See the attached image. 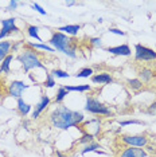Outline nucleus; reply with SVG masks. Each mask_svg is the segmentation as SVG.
<instances>
[{
    "label": "nucleus",
    "mask_w": 156,
    "mask_h": 157,
    "mask_svg": "<svg viewBox=\"0 0 156 157\" xmlns=\"http://www.w3.org/2000/svg\"><path fill=\"white\" fill-rule=\"evenodd\" d=\"M49 118H50V122L54 128L61 130H67L84 122L85 116L84 113L77 112V110H70L66 106H57L50 113Z\"/></svg>",
    "instance_id": "obj_1"
},
{
    "label": "nucleus",
    "mask_w": 156,
    "mask_h": 157,
    "mask_svg": "<svg viewBox=\"0 0 156 157\" xmlns=\"http://www.w3.org/2000/svg\"><path fill=\"white\" fill-rule=\"evenodd\" d=\"M50 44L53 46L54 50H58V51L63 52L70 58H76L77 56V43L69 35L62 34L59 31H54L50 39Z\"/></svg>",
    "instance_id": "obj_2"
},
{
    "label": "nucleus",
    "mask_w": 156,
    "mask_h": 157,
    "mask_svg": "<svg viewBox=\"0 0 156 157\" xmlns=\"http://www.w3.org/2000/svg\"><path fill=\"white\" fill-rule=\"evenodd\" d=\"M18 60L22 63V67H23V71L24 73H28L30 70L33 69H43L46 70L45 65L42 63V60L39 59L38 54L31 48H26L22 51V54L18 56Z\"/></svg>",
    "instance_id": "obj_3"
},
{
    "label": "nucleus",
    "mask_w": 156,
    "mask_h": 157,
    "mask_svg": "<svg viewBox=\"0 0 156 157\" xmlns=\"http://www.w3.org/2000/svg\"><path fill=\"white\" fill-rule=\"evenodd\" d=\"M85 110L92 113V114H98V116H105V117L112 116V110L109 109L106 105H104L102 102H100L98 99H96L93 97L86 98V102H85Z\"/></svg>",
    "instance_id": "obj_4"
},
{
    "label": "nucleus",
    "mask_w": 156,
    "mask_h": 157,
    "mask_svg": "<svg viewBox=\"0 0 156 157\" xmlns=\"http://www.w3.org/2000/svg\"><path fill=\"white\" fill-rule=\"evenodd\" d=\"M135 58L140 62H151L156 60V51L150 47H145L143 44L135 46Z\"/></svg>",
    "instance_id": "obj_5"
},
{
    "label": "nucleus",
    "mask_w": 156,
    "mask_h": 157,
    "mask_svg": "<svg viewBox=\"0 0 156 157\" xmlns=\"http://www.w3.org/2000/svg\"><path fill=\"white\" fill-rule=\"evenodd\" d=\"M121 141L128 146L133 148H144L148 144V137L144 134H135V136H121Z\"/></svg>",
    "instance_id": "obj_6"
},
{
    "label": "nucleus",
    "mask_w": 156,
    "mask_h": 157,
    "mask_svg": "<svg viewBox=\"0 0 156 157\" xmlns=\"http://www.w3.org/2000/svg\"><path fill=\"white\" fill-rule=\"evenodd\" d=\"M19 28L16 27V19L15 17H10V19L2 20V28H0V40L3 38L8 36L11 33H18Z\"/></svg>",
    "instance_id": "obj_7"
},
{
    "label": "nucleus",
    "mask_w": 156,
    "mask_h": 157,
    "mask_svg": "<svg viewBox=\"0 0 156 157\" xmlns=\"http://www.w3.org/2000/svg\"><path fill=\"white\" fill-rule=\"evenodd\" d=\"M30 87L28 85H26L23 81H12L11 83L8 85V95L10 97H14V98H20L22 94L24 93V90Z\"/></svg>",
    "instance_id": "obj_8"
},
{
    "label": "nucleus",
    "mask_w": 156,
    "mask_h": 157,
    "mask_svg": "<svg viewBox=\"0 0 156 157\" xmlns=\"http://www.w3.org/2000/svg\"><path fill=\"white\" fill-rule=\"evenodd\" d=\"M50 97L49 95H42V98H41V101H39L37 105H35V109H34V112H33V118L34 120H37L39 116L42 114V112L47 108L49 105H50Z\"/></svg>",
    "instance_id": "obj_9"
},
{
    "label": "nucleus",
    "mask_w": 156,
    "mask_h": 157,
    "mask_svg": "<svg viewBox=\"0 0 156 157\" xmlns=\"http://www.w3.org/2000/svg\"><path fill=\"white\" fill-rule=\"evenodd\" d=\"M84 128H85L84 133H89L93 136V137H96V136H98L101 132V122L98 120H92L89 122L85 124Z\"/></svg>",
    "instance_id": "obj_10"
},
{
    "label": "nucleus",
    "mask_w": 156,
    "mask_h": 157,
    "mask_svg": "<svg viewBox=\"0 0 156 157\" xmlns=\"http://www.w3.org/2000/svg\"><path fill=\"white\" fill-rule=\"evenodd\" d=\"M147 152L141 148H133V146H128L120 153V157H147Z\"/></svg>",
    "instance_id": "obj_11"
},
{
    "label": "nucleus",
    "mask_w": 156,
    "mask_h": 157,
    "mask_svg": "<svg viewBox=\"0 0 156 157\" xmlns=\"http://www.w3.org/2000/svg\"><path fill=\"white\" fill-rule=\"evenodd\" d=\"M106 51L111 52L113 55H121V56H129L132 54L131 47L128 44H120V46H116V47H108Z\"/></svg>",
    "instance_id": "obj_12"
},
{
    "label": "nucleus",
    "mask_w": 156,
    "mask_h": 157,
    "mask_svg": "<svg viewBox=\"0 0 156 157\" xmlns=\"http://www.w3.org/2000/svg\"><path fill=\"white\" fill-rule=\"evenodd\" d=\"M90 78H92V82H93V83H100V85H109L113 82L112 75L108 73L94 74V75H92Z\"/></svg>",
    "instance_id": "obj_13"
},
{
    "label": "nucleus",
    "mask_w": 156,
    "mask_h": 157,
    "mask_svg": "<svg viewBox=\"0 0 156 157\" xmlns=\"http://www.w3.org/2000/svg\"><path fill=\"white\" fill-rule=\"evenodd\" d=\"M80 30H81V26H80V24H67V26L59 27L57 31H59V33H62V34H66V35H72V36H76Z\"/></svg>",
    "instance_id": "obj_14"
},
{
    "label": "nucleus",
    "mask_w": 156,
    "mask_h": 157,
    "mask_svg": "<svg viewBox=\"0 0 156 157\" xmlns=\"http://www.w3.org/2000/svg\"><path fill=\"white\" fill-rule=\"evenodd\" d=\"M12 48V43L8 40H3L0 42V62H3V59L7 55H10V51Z\"/></svg>",
    "instance_id": "obj_15"
},
{
    "label": "nucleus",
    "mask_w": 156,
    "mask_h": 157,
    "mask_svg": "<svg viewBox=\"0 0 156 157\" xmlns=\"http://www.w3.org/2000/svg\"><path fill=\"white\" fill-rule=\"evenodd\" d=\"M101 145L97 144V142L92 141L89 144H86L82 148V151H81V155H86V153H90V152H96V153H101Z\"/></svg>",
    "instance_id": "obj_16"
},
{
    "label": "nucleus",
    "mask_w": 156,
    "mask_h": 157,
    "mask_svg": "<svg viewBox=\"0 0 156 157\" xmlns=\"http://www.w3.org/2000/svg\"><path fill=\"white\" fill-rule=\"evenodd\" d=\"M31 110V105L27 103L24 99L18 98V112H19L20 116H27Z\"/></svg>",
    "instance_id": "obj_17"
},
{
    "label": "nucleus",
    "mask_w": 156,
    "mask_h": 157,
    "mask_svg": "<svg viewBox=\"0 0 156 157\" xmlns=\"http://www.w3.org/2000/svg\"><path fill=\"white\" fill-rule=\"evenodd\" d=\"M152 78H154V71H152L151 69H148V67H144V69L140 70L139 79L143 82V83H147V82H150Z\"/></svg>",
    "instance_id": "obj_18"
},
{
    "label": "nucleus",
    "mask_w": 156,
    "mask_h": 157,
    "mask_svg": "<svg viewBox=\"0 0 156 157\" xmlns=\"http://www.w3.org/2000/svg\"><path fill=\"white\" fill-rule=\"evenodd\" d=\"M12 58L14 56L10 54V55H7L6 58L3 59L2 65H0V74H10V71H11L10 65H11V62H12Z\"/></svg>",
    "instance_id": "obj_19"
},
{
    "label": "nucleus",
    "mask_w": 156,
    "mask_h": 157,
    "mask_svg": "<svg viewBox=\"0 0 156 157\" xmlns=\"http://www.w3.org/2000/svg\"><path fill=\"white\" fill-rule=\"evenodd\" d=\"M65 89L67 91H80V93H84V91L92 90V86H90V85H77V86H65Z\"/></svg>",
    "instance_id": "obj_20"
},
{
    "label": "nucleus",
    "mask_w": 156,
    "mask_h": 157,
    "mask_svg": "<svg viewBox=\"0 0 156 157\" xmlns=\"http://www.w3.org/2000/svg\"><path fill=\"white\" fill-rule=\"evenodd\" d=\"M27 46L28 47L37 48V50H43V51H47V52H54V48L47 44H43V43H33V42H28Z\"/></svg>",
    "instance_id": "obj_21"
},
{
    "label": "nucleus",
    "mask_w": 156,
    "mask_h": 157,
    "mask_svg": "<svg viewBox=\"0 0 156 157\" xmlns=\"http://www.w3.org/2000/svg\"><path fill=\"white\" fill-rule=\"evenodd\" d=\"M69 94V91L65 89V86H59V89H58V91H57V95H55V103H61L63 99L66 98V95Z\"/></svg>",
    "instance_id": "obj_22"
},
{
    "label": "nucleus",
    "mask_w": 156,
    "mask_h": 157,
    "mask_svg": "<svg viewBox=\"0 0 156 157\" xmlns=\"http://www.w3.org/2000/svg\"><path fill=\"white\" fill-rule=\"evenodd\" d=\"M39 28L37 26H28L27 27V34H28V36H31V38H34V39H37L38 42H42V38L39 36Z\"/></svg>",
    "instance_id": "obj_23"
},
{
    "label": "nucleus",
    "mask_w": 156,
    "mask_h": 157,
    "mask_svg": "<svg viewBox=\"0 0 156 157\" xmlns=\"http://www.w3.org/2000/svg\"><path fill=\"white\" fill-rule=\"evenodd\" d=\"M128 86L132 89V90H140L143 87V82H141L139 78H133V79H128Z\"/></svg>",
    "instance_id": "obj_24"
},
{
    "label": "nucleus",
    "mask_w": 156,
    "mask_h": 157,
    "mask_svg": "<svg viewBox=\"0 0 156 157\" xmlns=\"http://www.w3.org/2000/svg\"><path fill=\"white\" fill-rule=\"evenodd\" d=\"M92 75H93V69H90V67H85V69L80 70L76 74V78H89Z\"/></svg>",
    "instance_id": "obj_25"
},
{
    "label": "nucleus",
    "mask_w": 156,
    "mask_h": 157,
    "mask_svg": "<svg viewBox=\"0 0 156 157\" xmlns=\"http://www.w3.org/2000/svg\"><path fill=\"white\" fill-rule=\"evenodd\" d=\"M93 136L89 134V133H82V136H81V138L78 140V144H89V142L93 141Z\"/></svg>",
    "instance_id": "obj_26"
},
{
    "label": "nucleus",
    "mask_w": 156,
    "mask_h": 157,
    "mask_svg": "<svg viewBox=\"0 0 156 157\" xmlns=\"http://www.w3.org/2000/svg\"><path fill=\"white\" fill-rule=\"evenodd\" d=\"M43 85H45L46 87H49V89L54 87V85H55L54 77H53L51 74H46V79H45V82H43Z\"/></svg>",
    "instance_id": "obj_27"
},
{
    "label": "nucleus",
    "mask_w": 156,
    "mask_h": 157,
    "mask_svg": "<svg viewBox=\"0 0 156 157\" xmlns=\"http://www.w3.org/2000/svg\"><path fill=\"white\" fill-rule=\"evenodd\" d=\"M51 75H53V77H57V78H69V77H70L69 74L66 73V71H63V70H59V69H55V70H53Z\"/></svg>",
    "instance_id": "obj_28"
},
{
    "label": "nucleus",
    "mask_w": 156,
    "mask_h": 157,
    "mask_svg": "<svg viewBox=\"0 0 156 157\" xmlns=\"http://www.w3.org/2000/svg\"><path fill=\"white\" fill-rule=\"evenodd\" d=\"M128 125H144V122L139 120H128V121H121L120 122V126H128Z\"/></svg>",
    "instance_id": "obj_29"
},
{
    "label": "nucleus",
    "mask_w": 156,
    "mask_h": 157,
    "mask_svg": "<svg viewBox=\"0 0 156 157\" xmlns=\"http://www.w3.org/2000/svg\"><path fill=\"white\" fill-rule=\"evenodd\" d=\"M31 7H33V10H35V11H37V12L41 13V15H43V16L47 15V12H46L45 10H43L41 6L38 4V3H33V4H31Z\"/></svg>",
    "instance_id": "obj_30"
},
{
    "label": "nucleus",
    "mask_w": 156,
    "mask_h": 157,
    "mask_svg": "<svg viewBox=\"0 0 156 157\" xmlns=\"http://www.w3.org/2000/svg\"><path fill=\"white\" fill-rule=\"evenodd\" d=\"M89 42H90L92 46H96V47H101V38H90Z\"/></svg>",
    "instance_id": "obj_31"
},
{
    "label": "nucleus",
    "mask_w": 156,
    "mask_h": 157,
    "mask_svg": "<svg viewBox=\"0 0 156 157\" xmlns=\"http://www.w3.org/2000/svg\"><path fill=\"white\" fill-rule=\"evenodd\" d=\"M18 4H19V3H18L16 0H11V2L8 3V7H7V10H8V11H14V10H16Z\"/></svg>",
    "instance_id": "obj_32"
},
{
    "label": "nucleus",
    "mask_w": 156,
    "mask_h": 157,
    "mask_svg": "<svg viewBox=\"0 0 156 157\" xmlns=\"http://www.w3.org/2000/svg\"><path fill=\"white\" fill-rule=\"evenodd\" d=\"M109 33L116 34V35H121V36H125V33L121 31V30H119V28H109Z\"/></svg>",
    "instance_id": "obj_33"
},
{
    "label": "nucleus",
    "mask_w": 156,
    "mask_h": 157,
    "mask_svg": "<svg viewBox=\"0 0 156 157\" xmlns=\"http://www.w3.org/2000/svg\"><path fill=\"white\" fill-rule=\"evenodd\" d=\"M148 113L150 114H156V101L154 103H151V106L148 108Z\"/></svg>",
    "instance_id": "obj_34"
},
{
    "label": "nucleus",
    "mask_w": 156,
    "mask_h": 157,
    "mask_svg": "<svg viewBox=\"0 0 156 157\" xmlns=\"http://www.w3.org/2000/svg\"><path fill=\"white\" fill-rule=\"evenodd\" d=\"M54 155H55V157H67L65 153H62L61 151H55V152H54Z\"/></svg>",
    "instance_id": "obj_35"
},
{
    "label": "nucleus",
    "mask_w": 156,
    "mask_h": 157,
    "mask_svg": "<svg viewBox=\"0 0 156 157\" xmlns=\"http://www.w3.org/2000/svg\"><path fill=\"white\" fill-rule=\"evenodd\" d=\"M74 4V2H69V3H66V6H73Z\"/></svg>",
    "instance_id": "obj_36"
}]
</instances>
